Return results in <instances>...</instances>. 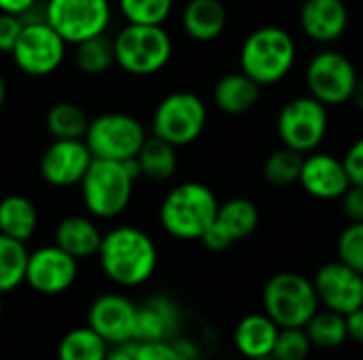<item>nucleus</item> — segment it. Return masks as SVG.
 I'll return each instance as SVG.
<instances>
[{"mask_svg": "<svg viewBox=\"0 0 363 360\" xmlns=\"http://www.w3.org/2000/svg\"><path fill=\"white\" fill-rule=\"evenodd\" d=\"M21 30H23L21 17L0 13V53H9L11 55V51H13L19 34H21Z\"/></svg>", "mask_w": 363, "mask_h": 360, "instance_id": "38", "label": "nucleus"}, {"mask_svg": "<svg viewBox=\"0 0 363 360\" xmlns=\"http://www.w3.org/2000/svg\"><path fill=\"white\" fill-rule=\"evenodd\" d=\"M183 310L166 295L145 299L136 310L134 344L147 342H172L181 335Z\"/></svg>", "mask_w": 363, "mask_h": 360, "instance_id": "20", "label": "nucleus"}, {"mask_svg": "<svg viewBox=\"0 0 363 360\" xmlns=\"http://www.w3.org/2000/svg\"><path fill=\"white\" fill-rule=\"evenodd\" d=\"M298 25L308 40L332 45L347 34L351 25V8L347 0H302L298 8Z\"/></svg>", "mask_w": 363, "mask_h": 360, "instance_id": "19", "label": "nucleus"}, {"mask_svg": "<svg viewBox=\"0 0 363 360\" xmlns=\"http://www.w3.org/2000/svg\"><path fill=\"white\" fill-rule=\"evenodd\" d=\"M138 178L136 161L119 163L94 159L89 172L79 185L81 199L89 216L96 221H113L121 216L132 202Z\"/></svg>", "mask_w": 363, "mask_h": 360, "instance_id": "4", "label": "nucleus"}, {"mask_svg": "<svg viewBox=\"0 0 363 360\" xmlns=\"http://www.w3.org/2000/svg\"><path fill=\"white\" fill-rule=\"evenodd\" d=\"M259 206L249 197H232L219 204L213 227L200 240L211 252H225L234 244L251 238L259 227Z\"/></svg>", "mask_w": 363, "mask_h": 360, "instance_id": "13", "label": "nucleus"}, {"mask_svg": "<svg viewBox=\"0 0 363 360\" xmlns=\"http://www.w3.org/2000/svg\"><path fill=\"white\" fill-rule=\"evenodd\" d=\"M115 64L130 76H153L162 72L174 53V42L164 25L125 23L113 36Z\"/></svg>", "mask_w": 363, "mask_h": 360, "instance_id": "5", "label": "nucleus"}, {"mask_svg": "<svg viewBox=\"0 0 363 360\" xmlns=\"http://www.w3.org/2000/svg\"><path fill=\"white\" fill-rule=\"evenodd\" d=\"M79 276V261L55 244L40 246L30 252L26 284L45 297H55L72 289Z\"/></svg>", "mask_w": 363, "mask_h": 360, "instance_id": "14", "label": "nucleus"}, {"mask_svg": "<svg viewBox=\"0 0 363 360\" xmlns=\"http://www.w3.org/2000/svg\"><path fill=\"white\" fill-rule=\"evenodd\" d=\"M106 360H136V356H134V344L111 348L108 354H106Z\"/></svg>", "mask_w": 363, "mask_h": 360, "instance_id": "43", "label": "nucleus"}, {"mask_svg": "<svg viewBox=\"0 0 363 360\" xmlns=\"http://www.w3.org/2000/svg\"><path fill=\"white\" fill-rule=\"evenodd\" d=\"M38 229V210L26 195H6L0 199V233L26 244Z\"/></svg>", "mask_w": 363, "mask_h": 360, "instance_id": "25", "label": "nucleus"}, {"mask_svg": "<svg viewBox=\"0 0 363 360\" xmlns=\"http://www.w3.org/2000/svg\"><path fill=\"white\" fill-rule=\"evenodd\" d=\"M0 318H2V295H0Z\"/></svg>", "mask_w": 363, "mask_h": 360, "instance_id": "46", "label": "nucleus"}, {"mask_svg": "<svg viewBox=\"0 0 363 360\" xmlns=\"http://www.w3.org/2000/svg\"><path fill=\"white\" fill-rule=\"evenodd\" d=\"M208 125L206 102L187 89L164 95L151 117V136L172 144L174 149L189 146L204 134Z\"/></svg>", "mask_w": 363, "mask_h": 360, "instance_id": "7", "label": "nucleus"}, {"mask_svg": "<svg viewBox=\"0 0 363 360\" xmlns=\"http://www.w3.org/2000/svg\"><path fill=\"white\" fill-rule=\"evenodd\" d=\"M172 346H174V350H177L179 360H204L202 348H200L194 339H189V337L179 335L177 339H172Z\"/></svg>", "mask_w": 363, "mask_h": 360, "instance_id": "40", "label": "nucleus"}, {"mask_svg": "<svg viewBox=\"0 0 363 360\" xmlns=\"http://www.w3.org/2000/svg\"><path fill=\"white\" fill-rule=\"evenodd\" d=\"M4 100H6V83H4V76L0 74V108L4 104Z\"/></svg>", "mask_w": 363, "mask_h": 360, "instance_id": "45", "label": "nucleus"}, {"mask_svg": "<svg viewBox=\"0 0 363 360\" xmlns=\"http://www.w3.org/2000/svg\"><path fill=\"white\" fill-rule=\"evenodd\" d=\"M313 344L304 329H281L272 359L274 360H308Z\"/></svg>", "mask_w": 363, "mask_h": 360, "instance_id": "35", "label": "nucleus"}, {"mask_svg": "<svg viewBox=\"0 0 363 360\" xmlns=\"http://www.w3.org/2000/svg\"><path fill=\"white\" fill-rule=\"evenodd\" d=\"M74 66L85 74H104L115 66V47L113 36H96L74 47Z\"/></svg>", "mask_w": 363, "mask_h": 360, "instance_id": "32", "label": "nucleus"}, {"mask_svg": "<svg viewBox=\"0 0 363 360\" xmlns=\"http://www.w3.org/2000/svg\"><path fill=\"white\" fill-rule=\"evenodd\" d=\"M298 62L294 34L277 23L251 30L238 51V70L253 79L262 89L283 83Z\"/></svg>", "mask_w": 363, "mask_h": 360, "instance_id": "2", "label": "nucleus"}, {"mask_svg": "<svg viewBox=\"0 0 363 360\" xmlns=\"http://www.w3.org/2000/svg\"><path fill=\"white\" fill-rule=\"evenodd\" d=\"M262 91L264 89L245 72H225L213 87V104L228 117H242L257 108L262 102Z\"/></svg>", "mask_w": 363, "mask_h": 360, "instance_id": "22", "label": "nucleus"}, {"mask_svg": "<svg viewBox=\"0 0 363 360\" xmlns=\"http://www.w3.org/2000/svg\"><path fill=\"white\" fill-rule=\"evenodd\" d=\"M98 263L115 286L138 289L155 276L160 252L153 238L140 227L117 225L104 233Z\"/></svg>", "mask_w": 363, "mask_h": 360, "instance_id": "1", "label": "nucleus"}, {"mask_svg": "<svg viewBox=\"0 0 363 360\" xmlns=\"http://www.w3.org/2000/svg\"><path fill=\"white\" fill-rule=\"evenodd\" d=\"M347 331L349 339L357 346H363V308L347 316Z\"/></svg>", "mask_w": 363, "mask_h": 360, "instance_id": "42", "label": "nucleus"}, {"mask_svg": "<svg viewBox=\"0 0 363 360\" xmlns=\"http://www.w3.org/2000/svg\"><path fill=\"white\" fill-rule=\"evenodd\" d=\"M230 23L223 0H187L181 8V28L194 42H215Z\"/></svg>", "mask_w": 363, "mask_h": 360, "instance_id": "21", "label": "nucleus"}, {"mask_svg": "<svg viewBox=\"0 0 363 360\" xmlns=\"http://www.w3.org/2000/svg\"><path fill=\"white\" fill-rule=\"evenodd\" d=\"M111 346L89 327L70 329L57 344V360H106Z\"/></svg>", "mask_w": 363, "mask_h": 360, "instance_id": "28", "label": "nucleus"}, {"mask_svg": "<svg viewBox=\"0 0 363 360\" xmlns=\"http://www.w3.org/2000/svg\"><path fill=\"white\" fill-rule=\"evenodd\" d=\"M45 21L66 45L77 47L89 38L108 34L113 4L111 0H47Z\"/></svg>", "mask_w": 363, "mask_h": 360, "instance_id": "11", "label": "nucleus"}, {"mask_svg": "<svg viewBox=\"0 0 363 360\" xmlns=\"http://www.w3.org/2000/svg\"><path fill=\"white\" fill-rule=\"evenodd\" d=\"M66 40L45 21H23V30L11 51L13 64L32 79L53 74L66 59Z\"/></svg>", "mask_w": 363, "mask_h": 360, "instance_id": "12", "label": "nucleus"}, {"mask_svg": "<svg viewBox=\"0 0 363 360\" xmlns=\"http://www.w3.org/2000/svg\"><path fill=\"white\" fill-rule=\"evenodd\" d=\"M117 8L125 23L164 25L174 11V0H117Z\"/></svg>", "mask_w": 363, "mask_h": 360, "instance_id": "33", "label": "nucleus"}, {"mask_svg": "<svg viewBox=\"0 0 363 360\" xmlns=\"http://www.w3.org/2000/svg\"><path fill=\"white\" fill-rule=\"evenodd\" d=\"M145 125L128 112H104L89 121L85 144L94 159L102 161H134L147 142Z\"/></svg>", "mask_w": 363, "mask_h": 360, "instance_id": "10", "label": "nucleus"}, {"mask_svg": "<svg viewBox=\"0 0 363 360\" xmlns=\"http://www.w3.org/2000/svg\"><path fill=\"white\" fill-rule=\"evenodd\" d=\"M342 163L347 168L351 185L363 187V136L347 149V153L342 155Z\"/></svg>", "mask_w": 363, "mask_h": 360, "instance_id": "36", "label": "nucleus"}, {"mask_svg": "<svg viewBox=\"0 0 363 360\" xmlns=\"http://www.w3.org/2000/svg\"><path fill=\"white\" fill-rule=\"evenodd\" d=\"M38 6V0H0V13L23 17Z\"/></svg>", "mask_w": 363, "mask_h": 360, "instance_id": "41", "label": "nucleus"}, {"mask_svg": "<svg viewBox=\"0 0 363 360\" xmlns=\"http://www.w3.org/2000/svg\"><path fill=\"white\" fill-rule=\"evenodd\" d=\"M94 163L85 140H53L40 157L38 170L47 185L57 189L79 187Z\"/></svg>", "mask_w": 363, "mask_h": 360, "instance_id": "17", "label": "nucleus"}, {"mask_svg": "<svg viewBox=\"0 0 363 360\" xmlns=\"http://www.w3.org/2000/svg\"><path fill=\"white\" fill-rule=\"evenodd\" d=\"M351 104H353L359 112H363V76H359V81H357V87H355V91H353Z\"/></svg>", "mask_w": 363, "mask_h": 360, "instance_id": "44", "label": "nucleus"}, {"mask_svg": "<svg viewBox=\"0 0 363 360\" xmlns=\"http://www.w3.org/2000/svg\"><path fill=\"white\" fill-rule=\"evenodd\" d=\"M136 360H179L172 342H147L134 344Z\"/></svg>", "mask_w": 363, "mask_h": 360, "instance_id": "37", "label": "nucleus"}, {"mask_svg": "<svg viewBox=\"0 0 363 360\" xmlns=\"http://www.w3.org/2000/svg\"><path fill=\"white\" fill-rule=\"evenodd\" d=\"M219 199L215 191L198 180H187L172 187L160 204L162 229L179 242H200L213 227Z\"/></svg>", "mask_w": 363, "mask_h": 360, "instance_id": "3", "label": "nucleus"}, {"mask_svg": "<svg viewBox=\"0 0 363 360\" xmlns=\"http://www.w3.org/2000/svg\"><path fill=\"white\" fill-rule=\"evenodd\" d=\"M336 255L338 261L363 276V223L347 225L340 231L336 242Z\"/></svg>", "mask_w": 363, "mask_h": 360, "instance_id": "34", "label": "nucleus"}, {"mask_svg": "<svg viewBox=\"0 0 363 360\" xmlns=\"http://www.w3.org/2000/svg\"><path fill=\"white\" fill-rule=\"evenodd\" d=\"M262 306L279 329H304L321 310L313 280L300 272L274 274L262 291Z\"/></svg>", "mask_w": 363, "mask_h": 360, "instance_id": "6", "label": "nucleus"}, {"mask_svg": "<svg viewBox=\"0 0 363 360\" xmlns=\"http://www.w3.org/2000/svg\"><path fill=\"white\" fill-rule=\"evenodd\" d=\"M138 306L121 293H104L96 297L87 310V327L98 333L111 348L134 344Z\"/></svg>", "mask_w": 363, "mask_h": 360, "instance_id": "16", "label": "nucleus"}, {"mask_svg": "<svg viewBox=\"0 0 363 360\" xmlns=\"http://www.w3.org/2000/svg\"><path fill=\"white\" fill-rule=\"evenodd\" d=\"M359 74L353 59L338 49L317 51L304 68L306 93L328 108L351 102Z\"/></svg>", "mask_w": 363, "mask_h": 360, "instance_id": "8", "label": "nucleus"}, {"mask_svg": "<svg viewBox=\"0 0 363 360\" xmlns=\"http://www.w3.org/2000/svg\"><path fill=\"white\" fill-rule=\"evenodd\" d=\"M313 284L323 310L349 316L363 308V276L338 259L323 263Z\"/></svg>", "mask_w": 363, "mask_h": 360, "instance_id": "15", "label": "nucleus"}, {"mask_svg": "<svg viewBox=\"0 0 363 360\" xmlns=\"http://www.w3.org/2000/svg\"><path fill=\"white\" fill-rule=\"evenodd\" d=\"M179 149H174L172 144L149 136L145 146L140 149L136 161L138 174L140 178L153 180V182H166L177 174L179 168Z\"/></svg>", "mask_w": 363, "mask_h": 360, "instance_id": "26", "label": "nucleus"}, {"mask_svg": "<svg viewBox=\"0 0 363 360\" xmlns=\"http://www.w3.org/2000/svg\"><path fill=\"white\" fill-rule=\"evenodd\" d=\"M87 112L74 102H57L47 110L45 125L53 140H85L89 127Z\"/></svg>", "mask_w": 363, "mask_h": 360, "instance_id": "27", "label": "nucleus"}, {"mask_svg": "<svg viewBox=\"0 0 363 360\" xmlns=\"http://www.w3.org/2000/svg\"><path fill=\"white\" fill-rule=\"evenodd\" d=\"M340 210L345 219L349 221V225L363 223V187L351 185V189L340 199Z\"/></svg>", "mask_w": 363, "mask_h": 360, "instance_id": "39", "label": "nucleus"}, {"mask_svg": "<svg viewBox=\"0 0 363 360\" xmlns=\"http://www.w3.org/2000/svg\"><path fill=\"white\" fill-rule=\"evenodd\" d=\"M30 250L26 244L0 233V295H6L26 284Z\"/></svg>", "mask_w": 363, "mask_h": 360, "instance_id": "30", "label": "nucleus"}, {"mask_svg": "<svg viewBox=\"0 0 363 360\" xmlns=\"http://www.w3.org/2000/svg\"><path fill=\"white\" fill-rule=\"evenodd\" d=\"M328 132L330 108L308 93L287 100L277 115V134L281 144L304 157L319 151Z\"/></svg>", "mask_w": 363, "mask_h": 360, "instance_id": "9", "label": "nucleus"}, {"mask_svg": "<svg viewBox=\"0 0 363 360\" xmlns=\"http://www.w3.org/2000/svg\"><path fill=\"white\" fill-rule=\"evenodd\" d=\"M298 185L304 189L306 195L319 202H340L342 195L351 189V180L342 163V157L323 151L304 157Z\"/></svg>", "mask_w": 363, "mask_h": 360, "instance_id": "18", "label": "nucleus"}, {"mask_svg": "<svg viewBox=\"0 0 363 360\" xmlns=\"http://www.w3.org/2000/svg\"><path fill=\"white\" fill-rule=\"evenodd\" d=\"M302 166H304V155H300L287 146H281L266 157L262 174L268 185L283 189V187H291V185L300 182Z\"/></svg>", "mask_w": 363, "mask_h": 360, "instance_id": "31", "label": "nucleus"}, {"mask_svg": "<svg viewBox=\"0 0 363 360\" xmlns=\"http://www.w3.org/2000/svg\"><path fill=\"white\" fill-rule=\"evenodd\" d=\"M102 238L104 233L100 231L96 219L83 214H70L55 225L53 244L64 252H68L70 257H74L77 261H85L98 257Z\"/></svg>", "mask_w": 363, "mask_h": 360, "instance_id": "24", "label": "nucleus"}, {"mask_svg": "<svg viewBox=\"0 0 363 360\" xmlns=\"http://www.w3.org/2000/svg\"><path fill=\"white\" fill-rule=\"evenodd\" d=\"M279 325L264 312L247 314L234 327V348L245 360L268 359L279 339Z\"/></svg>", "mask_w": 363, "mask_h": 360, "instance_id": "23", "label": "nucleus"}, {"mask_svg": "<svg viewBox=\"0 0 363 360\" xmlns=\"http://www.w3.org/2000/svg\"><path fill=\"white\" fill-rule=\"evenodd\" d=\"M304 331L313 348H321V350H336L349 342L347 316L323 308L313 316V320L304 327Z\"/></svg>", "mask_w": 363, "mask_h": 360, "instance_id": "29", "label": "nucleus"}, {"mask_svg": "<svg viewBox=\"0 0 363 360\" xmlns=\"http://www.w3.org/2000/svg\"><path fill=\"white\" fill-rule=\"evenodd\" d=\"M257 360H274L272 356H268V359H257Z\"/></svg>", "mask_w": 363, "mask_h": 360, "instance_id": "47", "label": "nucleus"}]
</instances>
